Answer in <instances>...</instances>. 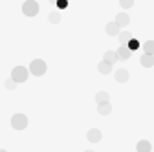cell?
<instances>
[{
  "label": "cell",
  "mask_w": 154,
  "mask_h": 152,
  "mask_svg": "<svg viewBox=\"0 0 154 152\" xmlns=\"http://www.w3.org/2000/svg\"><path fill=\"white\" fill-rule=\"evenodd\" d=\"M22 11H24L26 17H35L38 13V4L35 0H28V2H24V6H22Z\"/></svg>",
  "instance_id": "277c9868"
},
{
  "label": "cell",
  "mask_w": 154,
  "mask_h": 152,
  "mask_svg": "<svg viewBox=\"0 0 154 152\" xmlns=\"http://www.w3.org/2000/svg\"><path fill=\"white\" fill-rule=\"evenodd\" d=\"M127 48H128L130 51H134V50H138V48H140V42H138L136 39H130L128 44H127Z\"/></svg>",
  "instance_id": "4fadbf2b"
},
{
  "label": "cell",
  "mask_w": 154,
  "mask_h": 152,
  "mask_svg": "<svg viewBox=\"0 0 154 152\" xmlns=\"http://www.w3.org/2000/svg\"><path fill=\"white\" fill-rule=\"evenodd\" d=\"M26 79H28V70L24 66L13 68V71H11V81L13 83H24Z\"/></svg>",
  "instance_id": "6da1fadb"
},
{
  "label": "cell",
  "mask_w": 154,
  "mask_h": 152,
  "mask_svg": "<svg viewBox=\"0 0 154 152\" xmlns=\"http://www.w3.org/2000/svg\"><path fill=\"white\" fill-rule=\"evenodd\" d=\"M99 71H101V73H108V71H110V64L103 61V62L99 64Z\"/></svg>",
  "instance_id": "2e32d148"
},
{
  "label": "cell",
  "mask_w": 154,
  "mask_h": 152,
  "mask_svg": "<svg viewBox=\"0 0 154 152\" xmlns=\"http://www.w3.org/2000/svg\"><path fill=\"white\" fill-rule=\"evenodd\" d=\"M106 29H108V33H110V35H116V33H118V24H110Z\"/></svg>",
  "instance_id": "e0dca14e"
},
{
  "label": "cell",
  "mask_w": 154,
  "mask_h": 152,
  "mask_svg": "<svg viewBox=\"0 0 154 152\" xmlns=\"http://www.w3.org/2000/svg\"><path fill=\"white\" fill-rule=\"evenodd\" d=\"M15 84H17V83H13V81H8V83H6L8 88H15Z\"/></svg>",
  "instance_id": "ac0fdd59"
},
{
  "label": "cell",
  "mask_w": 154,
  "mask_h": 152,
  "mask_svg": "<svg viewBox=\"0 0 154 152\" xmlns=\"http://www.w3.org/2000/svg\"><path fill=\"white\" fill-rule=\"evenodd\" d=\"M116 79H118V81H119V83H125V81H127V79H128V73H127V71H125V70H119V71H118V73H116Z\"/></svg>",
  "instance_id": "8fae6325"
},
{
  "label": "cell",
  "mask_w": 154,
  "mask_h": 152,
  "mask_svg": "<svg viewBox=\"0 0 154 152\" xmlns=\"http://www.w3.org/2000/svg\"><path fill=\"white\" fill-rule=\"evenodd\" d=\"M97 103H108V93L106 92H99L97 93Z\"/></svg>",
  "instance_id": "5bb4252c"
},
{
  "label": "cell",
  "mask_w": 154,
  "mask_h": 152,
  "mask_svg": "<svg viewBox=\"0 0 154 152\" xmlns=\"http://www.w3.org/2000/svg\"><path fill=\"white\" fill-rule=\"evenodd\" d=\"M88 141H92V143L101 141V132H99L97 128H90V130H88Z\"/></svg>",
  "instance_id": "5b68a950"
},
{
  "label": "cell",
  "mask_w": 154,
  "mask_h": 152,
  "mask_svg": "<svg viewBox=\"0 0 154 152\" xmlns=\"http://www.w3.org/2000/svg\"><path fill=\"white\" fill-rule=\"evenodd\" d=\"M125 24H128V17L127 15H119L118 17V26H125Z\"/></svg>",
  "instance_id": "9a60e30c"
},
{
  "label": "cell",
  "mask_w": 154,
  "mask_h": 152,
  "mask_svg": "<svg viewBox=\"0 0 154 152\" xmlns=\"http://www.w3.org/2000/svg\"><path fill=\"white\" fill-rule=\"evenodd\" d=\"M66 6V0H59V8H64Z\"/></svg>",
  "instance_id": "ffe728a7"
},
{
  "label": "cell",
  "mask_w": 154,
  "mask_h": 152,
  "mask_svg": "<svg viewBox=\"0 0 154 152\" xmlns=\"http://www.w3.org/2000/svg\"><path fill=\"white\" fill-rule=\"evenodd\" d=\"M11 126L15 130H24L28 126V117L24 116V114H15V116L11 117Z\"/></svg>",
  "instance_id": "7a4b0ae2"
},
{
  "label": "cell",
  "mask_w": 154,
  "mask_h": 152,
  "mask_svg": "<svg viewBox=\"0 0 154 152\" xmlns=\"http://www.w3.org/2000/svg\"><path fill=\"white\" fill-rule=\"evenodd\" d=\"M0 152H8V150H4V148H0Z\"/></svg>",
  "instance_id": "44dd1931"
},
{
  "label": "cell",
  "mask_w": 154,
  "mask_h": 152,
  "mask_svg": "<svg viewBox=\"0 0 154 152\" xmlns=\"http://www.w3.org/2000/svg\"><path fill=\"white\" fill-rule=\"evenodd\" d=\"M29 71L33 73V75H44V71H46V62L44 61H41V59H35L33 62H31V66H29Z\"/></svg>",
  "instance_id": "3957f363"
},
{
  "label": "cell",
  "mask_w": 154,
  "mask_h": 152,
  "mask_svg": "<svg viewBox=\"0 0 154 152\" xmlns=\"http://www.w3.org/2000/svg\"><path fill=\"white\" fill-rule=\"evenodd\" d=\"M141 64H143L145 68H150V66L154 64V55H147V53H145V55L141 57Z\"/></svg>",
  "instance_id": "ba28073f"
},
{
  "label": "cell",
  "mask_w": 154,
  "mask_h": 152,
  "mask_svg": "<svg viewBox=\"0 0 154 152\" xmlns=\"http://www.w3.org/2000/svg\"><path fill=\"white\" fill-rule=\"evenodd\" d=\"M121 4H123V6H125V8H128V6H130V4H132V2H130V0H121Z\"/></svg>",
  "instance_id": "d6986e66"
},
{
  "label": "cell",
  "mask_w": 154,
  "mask_h": 152,
  "mask_svg": "<svg viewBox=\"0 0 154 152\" xmlns=\"http://www.w3.org/2000/svg\"><path fill=\"white\" fill-rule=\"evenodd\" d=\"M143 50H145L147 55H154V41H147L143 44Z\"/></svg>",
  "instance_id": "9c48e42d"
},
{
  "label": "cell",
  "mask_w": 154,
  "mask_h": 152,
  "mask_svg": "<svg viewBox=\"0 0 154 152\" xmlns=\"http://www.w3.org/2000/svg\"><path fill=\"white\" fill-rule=\"evenodd\" d=\"M116 55H118V59H128V57H130V50L127 46H121Z\"/></svg>",
  "instance_id": "52a82bcc"
},
{
  "label": "cell",
  "mask_w": 154,
  "mask_h": 152,
  "mask_svg": "<svg viewBox=\"0 0 154 152\" xmlns=\"http://www.w3.org/2000/svg\"><path fill=\"white\" fill-rule=\"evenodd\" d=\"M85 152H94V150H85Z\"/></svg>",
  "instance_id": "7402d4cb"
},
{
  "label": "cell",
  "mask_w": 154,
  "mask_h": 152,
  "mask_svg": "<svg viewBox=\"0 0 154 152\" xmlns=\"http://www.w3.org/2000/svg\"><path fill=\"white\" fill-rule=\"evenodd\" d=\"M150 148H152V147H150V143H149L147 139H141V141L138 143V147H136L138 152H150Z\"/></svg>",
  "instance_id": "8992f818"
},
{
  "label": "cell",
  "mask_w": 154,
  "mask_h": 152,
  "mask_svg": "<svg viewBox=\"0 0 154 152\" xmlns=\"http://www.w3.org/2000/svg\"><path fill=\"white\" fill-rule=\"evenodd\" d=\"M116 61H118V55H116L114 51H108V53L105 55V62H108V64H114Z\"/></svg>",
  "instance_id": "30bf717a"
},
{
  "label": "cell",
  "mask_w": 154,
  "mask_h": 152,
  "mask_svg": "<svg viewBox=\"0 0 154 152\" xmlns=\"http://www.w3.org/2000/svg\"><path fill=\"white\" fill-rule=\"evenodd\" d=\"M99 114H103V116L110 114V105L108 103H99Z\"/></svg>",
  "instance_id": "7c38bea8"
}]
</instances>
